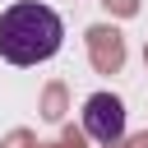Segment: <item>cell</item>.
<instances>
[{"label": "cell", "instance_id": "6da1fadb", "mask_svg": "<svg viewBox=\"0 0 148 148\" xmlns=\"http://www.w3.org/2000/svg\"><path fill=\"white\" fill-rule=\"evenodd\" d=\"M60 42H65V23L51 5L18 0L0 14V56L9 65H42L60 51Z\"/></svg>", "mask_w": 148, "mask_h": 148}, {"label": "cell", "instance_id": "7a4b0ae2", "mask_svg": "<svg viewBox=\"0 0 148 148\" xmlns=\"http://www.w3.org/2000/svg\"><path fill=\"white\" fill-rule=\"evenodd\" d=\"M83 130H88V139H97L106 148L120 143L125 139V102L116 92H92L83 102Z\"/></svg>", "mask_w": 148, "mask_h": 148}]
</instances>
